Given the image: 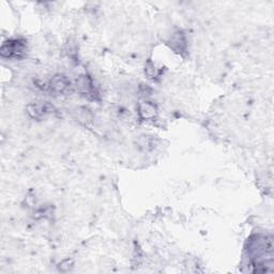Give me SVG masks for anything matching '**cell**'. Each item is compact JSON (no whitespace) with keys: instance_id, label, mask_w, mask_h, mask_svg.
Listing matches in <instances>:
<instances>
[{"instance_id":"1","label":"cell","mask_w":274,"mask_h":274,"mask_svg":"<svg viewBox=\"0 0 274 274\" xmlns=\"http://www.w3.org/2000/svg\"><path fill=\"white\" fill-rule=\"evenodd\" d=\"M248 254L251 257L253 265L267 262L264 257L266 255H272L273 252V240L269 236L255 235L248 241L247 247ZM272 259V258H270ZM268 259V261H270Z\"/></svg>"},{"instance_id":"2","label":"cell","mask_w":274,"mask_h":274,"mask_svg":"<svg viewBox=\"0 0 274 274\" xmlns=\"http://www.w3.org/2000/svg\"><path fill=\"white\" fill-rule=\"evenodd\" d=\"M26 52V42L20 39H12L5 41L0 53L2 57L5 58H19Z\"/></svg>"},{"instance_id":"3","label":"cell","mask_w":274,"mask_h":274,"mask_svg":"<svg viewBox=\"0 0 274 274\" xmlns=\"http://www.w3.org/2000/svg\"><path fill=\"white\" fill-rule=\"evenodd\" d=\"M28 114L34 119L44 118L50 113H53L54 107L47 102H35L28 106Z\"/></svg>"},{"instance_id":"4","label":"cell","mask_w":274,"mask_h":274,"mask_svg":"<svg viewBox=\"0 0 274 274\" xmlns=\"http://www.w3.org/2000/svg\"><path fill=\"white\" fill-rule=\"evenodd\" d=\"M49 88L55 93H66L71 88V83L67 76L62 74L55 75L49 82Z\"/></svg>"},{"instance_id":"5","label":"cell","mask_w":274,"mask_h":274,"mask_svg":"<svg viewBox=\"0 0 274 274\" xmlns=\"http://www.w3.org/2000/svg\"><path fill=\"white\" fill-rule=\"evenodd\" d=\"M169 44L170 47L178 54L183 55L186 52V40L182 31H177L174 33L170 39Z\"/></svg>"},{"instance_id":"6","label":"cell","mask_w":274,"mask_h":274,"mask_svg":"<svg viewBox=\"0 0 274 274\" xmlns=\"http://www.w3.org/2000/svg\"><path fill=\"white\" fill-rule=\"evenodd\" d=\"M138 114L141 119L143 120H149V119H153L156 114H157V110L156 106L150 102H145L141 103L138 107Z\"/></svg>"},{"instance_id":"7","label":"cell","mask_w":274,"mask_h":274,"mask_svg":"<svg viewBox=\"0 0 274 274\" xmlns=\"http://www.w3.org/2000/svg\"><path fill=\"white\" fill-rule=\"evenodd\" d=\"M76 87L78 91L81 93H84L85 96H93L92 93L95 91V88H93L91 79L88 76L79 77L78 81L76 82Z\"/></svg>"},{"instance_id":"8","label":"cell","mask_w":274,"mask_h":274,"mask_svg":"<svg viewBox=\"0 0 274 274\" xmlns=\"http://www.w3.org/2000/svg\"><path fill=\"white\" fill-rule=\"evenodd\" d=\"M146 74L148 75L149 78H155L157 77V69L155 68V66L153 64L152 61H148L146 64V69H145Z\"/></svg>"}]
</instances>
